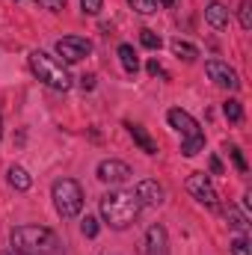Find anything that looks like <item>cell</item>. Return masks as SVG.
Returning a JSON list of instances; mask_svg holds the SVG:
<instances>
[{
	"label": "cell",
	"instance_id": "7",
	"mask_svg": "<svg viewBox=\"0 0 252 255\" xmlns=\"http://www.w3.org/2000/svg\"><path fill=\"white\" fill-rule=\"evenodd\" d=\"M187 193L196 199V202H202V205H208V208H217V190H214V184H211V178L205 175V172H193L187 178Z\"/></svg>",
	"mask_w": 252,
	"mask_h": 255
},
{
	"label": "cell",
	"instance_id": "26",
	"mask_svg": "<svg viewBox=\"0 0 252 255\" xmlns=\"http://www.w3.org/2000/svg\"><path fill=\"white\" fill-rule=\"evenodd\" d=\"M229 154H232V160H235V166H238L241 172H247V160H244V154H241V148H238V145H232V148H229Z\"/></svg>",
	"mask_w": 252,
	"mask_h": 255
},
{
	"label": "cell",
	"instance_id": "17",
	"mask_svg": "<svg viewBox=\"0 0 252 255\" xmlns=\"http://www.w3.org/2000/svg\"><path fill=\"white\" fill-rule=\"evenodd\" d=\"M202 148H205V133H199V136H184V139H181V154H184V157H196Z\"/></svg>",
	"mask_w": 252,
	"mask_h": 255
},
{
	"label": "cell",
	"instance_id": "19",
	"mask_svg": "<svg viewBox=\"0 0 252 255\" xmlns=\"http://www.w3.org/2000/svg\"><path fill=\"white\" fill-rule=\"evenodd\" d=\"M226 220H229V226H232L235 232H241V235H244V232L250 229V223H247V217H244V214H241V211H238L235 205H229V208H226Z\"/></svg>",
	"mask_w": 252,
	"mask_h": 255
},
{
	"label": "cell",
	"instance_id": "15",
	"mask_svg": "<svg viewBox=\"0 0 252 255\" xmlns=\"http://www.w3.org/2000/svg\"><path fill=\"white\" fill-rule=\"evenodd\" d=\"M119 63H122V68H125L127 74L139 71V57H136V51L130 45H119Z\"/></svg>",
	"mask_w": 252,
	"mask_h": 255
},
{
	"label": "cell",
	"instance_id": "29",
	"mask_svg": "<svg viewBox=\"0 0 252 255\" xmlns=\"http://www.w3.org/2000/svg\"><path fill=\"white\" fill-rule=\"evenodd\" d=\"M148 74H160V77H166V71H163V65L157 63V60H151V63H148Z\"/></svg>",
	"mask_w": 252,
	"mask_h": 255
},
{
	"label": "cell",
	"instance_id": "27",
	"mask_svg": "<svg viewBox=\"0 0 252 255\" xmlns=\"http://www.w3.org/2000/svg\"><path fill=\"white\" fill-rule=\"evenodd\" d=\"M39 6H45V9H51V12H60L65 9V0H36Z\"/></svg>",
	"mask_w": 252,
	"mask_h": 255
},
{
	"label": "cell",
	"instance_id": "23",
	"mask_svg": "<svg viewBox=\"0 0 252 255\" xmlns=\"http://www.w3.org/2000/svg\"><path fill=\"white\" fill-rule=\"evenodd\" d=\"M80 232H83L86 238H95V235H98V220H95V217H83Z\"/></svg>",
	"mask_w": 252,
	"mask_h": 255
},
{
	"label": "cell",
	"instance_id": "22",
	"mask_svg": "<svg viewBox=\"0 0 252 255\" xmlns=\"http://www.w3.org/2000/svg\"><path fill=\"white\" fill-rule=\"evenodd\" d=\"M232 255H252V250H250V241H247L244 235L232 241Z\"/></svg>",
	"mask_w": 252,
	"mask_h": 255
},
{
	"label": "cell",
	"instance_id": "33",
	"mask_svg": "<svg viewBox=\"0 0 252 255\" xmlns=\"http://www.w3.org/2000/svg\"><path fill=\"white\" fill-rule=\"evenodd\" d=\"M0 136H3V113H0Z\"/></svg>",
	"mask_w": 252,
	"mask_h": 255
},
{
	"label": "cell",
	"instance_id": "9",
	"mask_svg": "<svg viewBox=\"0 0 252 255\" xmlns=\"http://www.w3.org/2000/svg\"><path fill=\"white\" fill-rule=\"evenodd\" d=\"M145 255H169V235L163 226H151L145 232V244H142Z\"/></svg>",
	"mask_w": 252,
	"mask_h": 255
},
{
	"label": "cell",
	"instance_id": "11",
	"mask_svg": "<svg viewBox=\"0 0 252 255\" xmlns=\"http://www.w3.org/2000/svg\"><path fill=\"white\" fill-rule=\"evenodd\" d=\"M133 196L139 199V205H160L166 193H163V187H160L157 181L145 178V181H136V187H133Z\"/></svg>",
	"mask_w": 252,
	"mask_h": 255
},
{
	"label": "cell",
	"instance_id": "30",
	"mask_svg": "<svg viewBox=\"0 0 252 255\" xmlns=\"http://www.w3.org/2000/svg\"><path fill=\"white\" fill-rule=\"evenodd\" d=\"M208 166H211V172H214V175H223V163H220V157H211V163H208Z\"/></svg>",
	"mask_w": 252,
	"mask_h": 255
},
{
	"label": "cell",
	"instance_id": "14",
	"mask_svg": "<svg viewBox=\"0 0 252 255\" xmlns=\"http://www.w3.org/2000/svg\"><path fill=\"white\" fill-rule=\"evenodd\" d=\"M6 175H9V184H12L15 190L24 193V190H30V187H33V178H30V172H27V169H21V166H12Z\"/></svg>",
	"mask_w": 252,
	"mask_h": 255
},
{
	"label": "cell",
	"instance_id": "28",
	"mask_svg": "<svg viewBox=\"0 0 252 255\" xmlns=\"http://www.w3.org/2000/svg\"><path fill=\"white\" fill-rule=\"evenodd\" d=\"M80 89H95V74H83L80 77Z\"/></svg>",
	"mask_w": 252,
	"mask_h": 255
},
{
	"label": "cell",
	"instance_id": "1",
	"mask_svg": "<svg viewBox=\"0 0 252 255\" xmlns=\"http://www.w3.org/2000/svg\"><path fill=\"white\" fill-rule=\"evenodd\" d=\"M98 208H101L104 223H107L110 229H116V232L127 229V226L139 217V211H142V205H139V199L133 196V190H113V193H107V196H101Z\"/></svg>",
	"mask_w": 252,
	"mask_h": 255
},
{
	"label": "cell",
	"instance_id": "24",
	"mask_svg": "<svg viewBox=\"0 0 252 255\" xmlns=\"http://www.w3.org/2000/svg\"><path fill=\"white\" fill-rule=\"evenodd\" d=\"M238 18H241V27H244V30H250V27H252V12H250V0H244V3H241V12H238Z\"/></svg>",
	"mask_w": 252,
	"mask_h": 255
},
{
	"label": "cell",
	"instance_id": "10",
	"mask_svg": "<svg viewBox=\"0 0 252 255\" xmlns=\"http://www.w3.org/2000/svg\"><path fill=\"white\" fill-rule=\"evenodd\" d=\"M166 119H169V125L181 133V139H184V136H199V133H202V130H199V122L190 116L187 110H181V107H172V110L166 113Z\"/></svg>",
	"mask_w": 252,
	"mask_h": 255
},
{
	"label": "cell",
	"instance_id": "16",
	"mask_svg": "<svg viewBox=\"0 0 252 255\" xmlns=\"http://www.w3.org/2000/svg\"><path fill=\"white\" fill-rule=\"evenodd\" d=\"M169 48H172V54H175V57H181L184 63H193V60L199 57V48H196V45H190V42H181V39H172V45H169Z\"/></svg>",
	"mask_w": 252,
	"mask_h": 255
},
{
	"label": "cell",
	"instance_id": "6",
	"mask_svg": "<svg viewBox=\"0 0 252 255\" xmlns=\"http://www.w3.org/2000/svg\"><path fill=\"white\" fill-rule=\"evenodd\" d=\"M205 71H208V77H211L220 89H229V92H238V89H241V77H238L235 68H229V63L208 60V63H205Z\"/></svg>",
	"mask_w": 252,
	"mask_h": 255
},
{
	"label": "cell",
	"instance_id": "31",
	"mask_svg": "<svg viewBox=\"0 0 252 255\" xmlns=\"http://www.w3.org/2000/svg\"><path fill=\"white\" fill-rule=\"evenodd\" d=\"M0 255H30V253H18V250H9V253H0Z\"/></svg>",
	"mask_w": 252,
	"mask_h": 255
},
{
	"label": "cell",
	"instance_id": "8",
	"mask_svg": "<svg viewBox=\"0 0 252 255\" xmlns=\"http://www.w3.org/2000/svg\"><path fill=\"white\" fill-rule=\"evenodd\" d=\"M130 175L133 172L125 160H101L98 163V181H104V184H125Z\"/></svg>",
	"mask_w": 252,
	"mask_h": 255
},
{
	"label": "cell",
	"instance_id": "18",
	"mask_svg": "<svg viewBox=\"0 0 252 255\" xmlns=\"http://www.w3.org/2000/svg\"><path fill=\"white\" fill-rule=\"evenodd\" d=\"M223 113H226V119H229V122H235V125H241V122H244V104H241L238 98H229V101L223 104Z\"/></svg>",
	"mask_w": 252,
	"mask_h": 255
},
{
	"label": "cell",
	"instance_id": "13",
	"mask_svg": "<svg viewBox=\"0 0 252 255\" xmlns=\"http://www.w3.org/2000/svg\"><path fill=\"white\" fill-rule=\"evenodd\" d=\"M125 128H127V133L133 136V142H136V145H139V148H142L145 154H157V142H154V139H151V136L145 133V128H139V125H130V122H127Z\"/></svg>",
	"mask_w": 252,
	"mask_h": 255
},
{
	"label": "cell",
	"instance_id": "25",
	"mask_svg": "<svg viewBox=\"0 0 252 255\" xmlns=\"http://www.w3.org/2000/svg\"><path fill=\"white\" fill-rule=\"evenodd\" d=\"M80 9H83L86 15H98V12L104 9V0H80Z\"/></svg>",
	"mask_w": 252,
	"mask_h": 255
},
{
	"label": "cell",
	"instance_id": "20",
	"mask_svg": "<svg viewBox=\"0 0 252 255\" xmlns=\"http://www.w3.org/2000/svg\"><path fill=\"white\" fill-rule=\"evenodd\" d=\"M139 42H142L148 51H157V48L163 45V42H160V36H157V33H151V30H139Z\"/></svg>",
	"mask_w": 252,
	"mask_h": 255
},
{
	"label": "cell",
	"instance_id": "21",
	"mask_svg": "<svg viewBox=\"0 0 252 255\" xmlns=\"http://www.w3.org/2000/svg\"><path fill=\"white\" fill-rule=\"evenodd\" d=\"M127 6L136 9L139 15H151V12H157V3H154V0H127Z\"/></svg>",
	"mask_w": 252,
	"mask_h": 255
},
{
	"label": "cell",
	"instance_id": "4",
	"mask_svg": "<svg viewBox=\"0 0 252 255\" xmlns=\"http://www.w3.org/2000/svg\"><path fill=\"white\" fill-rule=\"evenodd\" d=\"M51 199H54V208H57V214H60L63 220H71V217H77V214L83 211V190H80V184H77L74 178H60V181H54Z\"/></svg>",
	"mask_w": 252,
	"mask_h": 255
},
{
	"label": "cell",
	"instance_id": "2",
	"mask_svg": "<svg viewBox=\"0 0 252 255\" xmlns=\"http://www.w3.org/2000/svg\"><path fill=\"white\" fill-rule=\"evenodd\" d=\"M12 250L30 255H48L60 250V238L45 226H18L12 229Z\"/></svg>",
	"mask_w": 252,
	"mask_h": 255
},
{
	"label": "cell",
	"instance_id": "32",
	"mask_svg": "<svg viewBox=\"0 0 252 255\" xmlns=\"http://www.w3.org/2000/svg\"><path fill=\"white\" fill-rule=\"evenodd\" d=\"M154 3H160V6H172L175 0H154Z\"/></svg>",
	"mask_w": 252,
	"mask_h": 255
},
{
	"label": "cell",
	"instance_id": "5",
	"mask_svg": "<svg viewBox=\"0 0 252 255\" xmlns=\"http://www.w3.org/2000/svg\"><path fill=\"white\" fill-rule=\"evenodd\" d=\"M57 54L63 57L60 63H80L83 57L92 54V42L83 36H63L57 39Z\"/></svg>",
	"mask_w": 252,
	"mask_h": 255
},
{
	"label": "cell",
	"instance_id": "12",
	"mask_svg": "<svg viewBox=\"0 0 252 255\" xmlns=\"http://www.w3.org/2000/svg\"><path fill=\"white\" fill-rule=\"evenodd\" d=\"M205 21H208L214 30H223V27H229V9H226L220 0H214V3H208V9H205Z\"/></svg>",
	"mask_w": 252,
	"mask_h": 255
},
{
	"label": "cell",
	"instance_id": "3",
	"mask_svg": "<svg viewBox=\"0 0 252 255\" xmlns=\"http://www.w3.org/2000/svg\"><path fill=\"white\" fill-rule=\"evenodd\" d=\"M27 63H30V71H33L45 86H51V89H57V92L71 89V74H68V68H65L57 57H51V54H45V51H33V54L27 57Z\"/></svg>",
	"mask_w": 252,
	"mask_h": 255
}]
</instances>
